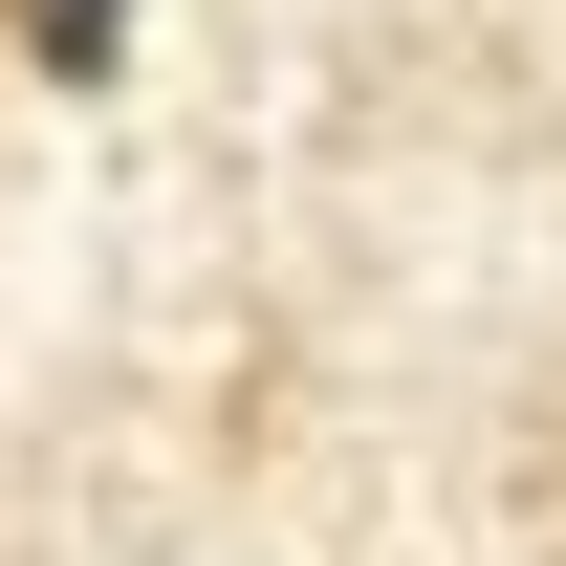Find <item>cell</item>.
Here are the masks:
<instances>
[{
	"instance_id": "obj_1",
	"label": "cell",
	"mask_w": 566,
	"mask_h": 566,
	"mask_svg": "<svg viewBox=\"0 0 566 566\" xmlns=\"http://www.w3.org/2000/svg\"><path fill=\"white\" fill-rule=\"evenodd\" d=\"M22 66H44V87H109V66H132V0H22Z\"/></svg>"
}]
</instances>
